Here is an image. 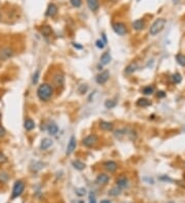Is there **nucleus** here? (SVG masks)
<instances>
[{
  "label": "nucleus",
  "mask_w": 185,
  "mask_h": 203,
  "mask_svg": "<svg viewBox=\"0 0 185 203\" xmlns=\"http://www.w3.org/2000/svg\"><path fill=\"white\" fill-rule=\"evenodd\" d=\"M87 2H88V7H90V9L92 11H98V8H99V0H87Z\"/></svg>",
  "instance_id": "18"
},
{
  "label": "nucleus",
  "mask_w": 185,
  "mask_h": 203,
  "mask_svg": "<svg viewBox=\"0 0 185 203\" xmlns=\"http://www.w3.org/2000/svg\"><path fill=\"white\" fill-rule=\"evenodd\" d=\"M136 70H137V65L133 63V64H130L129 66L126 67V69H124V73L126 74H132V73L135 72Z\"/></svg>",
  "instance_id": "25"
},
{
  "label": "nucleus",
  "mask_w": 185,
  "mask_h": 203,
  "mask_svg": "<svg viewBox=\"0 0 185 203\" xmlns=\"http://www.w3.org/2000/svg\"><path fill=\"white\" fill-rule=\"evenodd\" d=\"M88 85L87 84H81L80 86L78 87V92L80 93V95H84V93H85L88 91Z\"/></svg>",
  "instance_id": "29"
},
{
  "label": "nucleus",
  "mask_w": 185,
  "mask_h": 203,
  "mask_svg": "<svg viewBox=\"0 0 185 203\" xmlns=\"http://www.w3.org/2000/svg\"><path fill=\"white\" fill-rule=\"evenodd\" d=\"M108 79H109V71L107 70L98 74L97 77H96V81H97L98 84H105L108 81Z\"/></svg>",
  "instance_id": "6"
},
{
  "label": "nucleus",
  "mask_w": 185,
  "mask_h": 203,
  "mask_svg": "<svg viewBox=\"0 0 185 203\" xmlns=\"http://www.w3.org/2000/svg\"><path fill=\"white\" fill-rule=\"evenodd\" d=\"M57 12H58V7H57V5L54 4V3H50V4H49V6H47L45 15L46 17L53 18L57 15Z\"/></svg>",
  "instance_id": "10"
},
{
  "label": "nucleus",
  "mask_w": 185,
  "mask_h": 203,
  "mask_svg": "<svg viewBox=\"0 0 185 203\" xmlns=\"http://www.w3.org/2000/svg\"><path fill=\"white\" fill-rule=\"evenodd\" d=\"M167 24V21L165 20V19H157L153 24L151 25L150 29H149V34L151 35V36H156L158 33H161V32L164 30L165 26Z\"/></svg>",
  "instance_id": "2"
},
{
  "label": "nucleus",
  "mask_w": 185,
  "mask_h": 203,
  "mask_svg": "<svg viewBox=\"0 0 185 203\" xmlns=\"http://www.w3.org/2000/svg\"><path fill=\"white\" fill-rule=\"evenodd\" d=\"M137 106H139V107H141V108H145V107H148V106H150L151 105V102L149 101L148 99H146V98H141V99H139L138 101H137Z\"/></svg>",
  "instance_id": "16"
},
{
  "label": "nucleus",
  "mask_w": 185,
  "mask_h": 203,
  "mask_svg": "<svg viewBox=\"0 0 185 203\" xmlns=\"http://www.w3.org/2000/svg\"><path fill=\"white\" fill-rule=\"evenodd\" d=\"M110 1H115V0H110Z\"/></svg>",
  "instance_id": "41"
},
{
  "label": "nucleus",
  "mask_w": 185,
  "mask_h": 203,
  "mask_svg": "<svg viewBox=\"0 0 185 203\" xmlns=\"http://www.w3.org/2000/svg\"><path fill=\"white\" fill-rule=\"evenodd\" d=\"M40 32L44 37H49V36H50V34L53 33V30L49 26H43V27L41 28Z\"/></svg>",
  "instance_id": "22"
},
{
  "label": "nucleus",
  "mask_w": 185,
  "mask_h": 203,
  "mask_svg": "<svg viewBox=\"0 0 185 203\" xmlns=\"http://www.w3.org/2000/svg\"><path fill=\"white\" fill-rule=\"evenodd\" d=\"M72 165L75 169H77V170H84L85 168V164L84 162H81V161H79V160L73 161Z\"/></svg>",
  "instance_id": "23"
},
{
  "label": "nucleus",
  "mask_w": 185,
  "mask_h": 203,
  "mask_svg": "<svg viewBox=\"0 0 185 203\" xmlns=\"http://www.w3.org/2000/svg\"><path fill=\"white\" fill-rule=\"evenodd\" d=\"M100 127L103 130L111 131V130L113 129V123H111V122H108V121H100Z\"/></svg>",
  "instance_id": "17"
},
{
  "label": "nucleus",
  "mask_w": 185,
  "mask_h": 203,
  "mask_svg": "<svg viewBox=\"0 0 185 203\" xmlns=\"http://www.w3.org/2000/svg\"><path fill=\"white\" fill-rule=\"evenodd\" d=\"M157 96H158V98H164V96H166V93L164 91H158L157 92Z\"/></svg>",
  "instance_id": "38"
},
{
  "label": "nucleus",
  "mask_w": 185,
  "mask_h": 203,
  "mask_svg": "<svg viewBox=\"0 0 185 203\" xmlns=\"http://www.w3.org/2000/svg\"><path fill=\"white\" fill-rule=\"evenodd\" d=\"M116 184H117V186H118V188L123 189V188H126V187H127V180L126 176H120V178L117 179Z\"/></svg>",
  "instance_id": "19"
},
{
  "label": "nucleus",
  "mask_w": 185,
  "mask_h": 203,
  "mask_svg": "<svg viewBox=\"0 0 185 203\" xmlns=\"http://www.w3.org/2000/svg\"><path fill=\"white\" fill-rule=\"evenodd\" d=\"M47 131H49V134H52V135H56L57 133H58V131H59V127H58V125L55 124V123L49 124V126H47Z\"/></svg>",
  "instance_id": "21"
},
{
  "label": "nucleus",
  "mask_w": 185,
  "mask_h": 203,
  "mask_svg": "<svg viewBox=\"0 0 185 203\" xmlns=\"http://www.w3.org/2000/svg\"><path fill=\"white\" fill-rule=\"evenodd\" d=\"M176 61L181 67H185V56L183 53H177L176 54Z\"/></svg>",
  "instance_id": "24"
},
{
  "label": "nucleus",
  "mask_w": 185,
  "mask_h": 203,
  "mask_svg": "<svg viewBox=\"0 0 185 203\" xmlns=\"http://www.w3.org/2000/svg\"><path fill=\"white\" fill-rule=\"evenodd\" d=\"M24 126H25V129H26L27 131H30V130H32L35 127V123H34V121L32 120V119L28 118V119L25 120Z\"/></svg>",
  "instance_id": "20"
},
{
  "label": "nucleus",
  "mask_w": 185,
  "mask_h": 203,
  "mask_svg": "<svg viewBox=\"0 0 185 203\" xmlns=\"http://www.w3.org/2000/svg\"><path fill=\"white\" fill-rule=\"evenodd\" d=\"M100 203H111V202L109 200H106V199H105V200H102Z\"/></svg>",
  "instance_id": "40"
},
{
  "label": "nucleus",
  "mask_w": 185,
  "mask_h": 203,
  "mask_svg": "<svg viewBox=\"0 0 185 203\" xmlns=\"http://www.w3.org/2000/svg\"><path fill=\"white\" fill-rule=\"evenodd\" d=\"M53 83L56 87L60 88V87H62V86L64 85V83H65V78H64V76L62 75V74L58 73L53 77Z\"/></svg>",
  "instance_id": "8"
},
{
  "label": "nucleus",
  "mask_w": 185,
  "mask_h": 203,
  "mask_svg": "<svg viewBox=\"0 0 185 203\" xmlns=\"http://www.w3.org/2000/svg\"><path fill=\"white\" fill-rule=\"evenodd\" d=\"M113 30L116 34L120 35V36H123V35L127 34V26L123 24V23H116V24L113 25Z\"/></svg>",
  "instance_id": "7"
},
{
  "label": "nucleus",
  "mask_w": 185,
  "mask_h": 203,
  "mask_svg": "<svg viewBox=\"0 0 185 203\" xmlns=\"http://www.w3.org/2000/svg\"><path fill=\"white\" fill-rule=\"evenodd\" d=\"M25 190V183L23 180H17L14 185V188H12V194H11V198H18L19 196H21L23 194Z\"/></svg>",
  "instance_id": "3"
},
{
  "label": "nucleus",
  "mask_w": 185,
  "mask_h": 203,
  "mask_svg": "<svg viewBox=\"0 0 185 203\" xmlns=\"http://www.w3.org/2000/svg\"><path fill=\"white\" fill-rule=\"evenodd\" d=\"M76 194L79 195V196H84L85 194V189H84V188L77 189V190H76Z\"/></svg>",
  "instance_id": "35"
},
{
  "label": "nucleus",
  "mask_w": 185,
  "mask_h": 203,
  "mask_svg": "<svg viewBox=\"0 0 185 203\" xmlns=\"http://www.w3.org/2000/svg\"><path fill=\"white\" fill-rule=\"evenodd\" d=\"M14 54V50L11 47H3L0 49V61H6L11 59Z\"/></svg>",
  "instance_id": "5"
},
{
  "label": "nucleus",
  "mask_w": 185,
  "mask_h": 203,
  "mask_svg": "<svg viewBox=\"0 0 185 203\" xmlns=\"http://www.w3.org/2000/svg\"><path fill=\"white\" fill-rule=\"evenodd\" d=\"M73 46L76 47V48H78V49H81V48H82L81 45H78V43H73Z\"/></svg>",
  "instance_id": "39"
},
{
  "label": "nucleus",
  "mask_w": 185,
  "mask_h": 203,
  "mask_svg": "<svg viewBox=\"0 0 185 203\" xmlns=\"http://www.w3.org/2000/svg\"><path fill=\"white\" fill-rule=\"evenodd\" d=\"M184 167H185V162H184Z\"/></svg>",
  "instance_id": "43"
},
{
  "label": "nucleus",
  "mask_w": 185,
  "mask_h": 203,
  "mask_svg": "<svg viewBox=\"0 0 185 203\" xmlns=\"http://www.w3.org/2000/svg\"><path fill=\"white\" fill-rule=\"evenodd\" d=\"M5 133H6V131H5V128L3 127L2 125H0V138L4 137V135H5Z\"/></svg>",
  "instance_id": "37"
},
{
  "label": "nucleus",
  "mask_w": 185,
  "mask_h": 203,
  "mask_svg": "<svg viewBox=\"0 0 185 203\" xmlns=\"http://www.w3.org/2000/svg\"><path fill=\"white\" fill-rule=\"evenodd\" d=\"M133 28L137 31H141L145 28V22L144 20H136L133 23Z\"/></svg>",
  "instance_id": "13"
},
{
  "label": "nucleus",
  "mask_w": 185,
  "mask_h": 203,
  "mask_svg": "<svg viewBox=\"0 0 185 203\" xmlns=\"http://www.w3.org/2000/svg\"><path fill=\"white\" fill-rule=\"evenodd\" d=\"M38 78H39V71H36V73H35L34 76H33V80H32L33 84H36V83L38 82Z\"/></svg>",
  "instance_id": "32"
},
{
  "label": "nucleus",
  "mask_w": 185,
  "mask_h": 203,
  "mask_svg": "<svg viewBox=\"0 0 185 203\" xmlns=\"http://www.w3.org/2000/svg\"><path fill=\"white\" fill-rule=\"evenodd\" d=\"M110 195H112V196H117V195H119V189H117V188H114V189H112L110 191V193H109Z\"/></svg>",
  "instance_id": "34"
},
{
  "label": "nucleus",
  "mask_w": 185,
  "mask_h": 203,
  "mask_svg": "<svg viewBox=\"0 0 185 203\" xmlns=\"http://www.w3.org/2000/svg\"><path fill=\"white\" fill-rule=\"evenodd\" d=\"M116 106V102L112 101V99H107L106 102H105V107L107 109H112Z\"/></svg>",
  "instance_id": "27"
},
{
  "label": "nucleus",
  "mask_w": 185,
  "mask_h": 203,
  "mask_svg": "<svg viewBox=\"0 0 185 203\" xmlns=\"http://www.w3.org/2000/svg\"><path fill=\"white\" fill-rule=\"evenodd\" d=\"M172 79H173L174 83H176V84H178V83L181 82V80H182V77H181V75L179 73H175L173 76H172Z\"/></svg>",
  "instance_id": "28"
},
{
  "label": "nucleus",
  "mask_w": 185,
  "mask_h": 203,
  "mask_svg": "<svg viewBox=\"0 0 185 203\" xmlns=\"http://www.w3.org/2000/svg\"><path fill=\"white\" fill-rule=\"evenodd\" d=\"M99 142V138L96 134H90L88 135V137H85L84 140H82V144H84V146L88 147V148H92L96 146V145L98 144Z\"/></svg>",
  "instance_id": "4"
},
{
  "label": "nucleus",
  "mask_w": 185,
  "mask_h": 203,
  "mask_svg": "<svg viewBox=\"0 0 185 203\" xmlns=\"http://www.w3.org/2000/svg\"><path fill=\"white\" fill-rule=\"evenodd\" d=\"M75 148H76V138L74 137H71L68 142V145H67V148H66L67 155H71V154L74 152Z\"/></svg>",
  "instance_id": "9"
},
{
  "label": "nucleus",
  "mask_w": 185,
  "mask_h": 203,
  "mask_svg": "<svg viewBox=\"0 0 185 203\" xmlns=\"http://www.w3.org/2000/svg\"><path fill=\"white\" fill-rule=\"evenodd\" d=\"M70 3H71L72 6H74V7H79V6H81L82 1L81 0H70Z\"/></svg>",
  "instance_id": "30"
},
{
  "label": "nucleus",
  "mask_w": 185,
  "mask_h": 203,
  "mask_svg": "<svg viewBox=\"0 0 185 203\" xmlns=\"http://www.w3.org/2000/svg\"><path fill=\"white\" fill-rule=\"evenodd\" d=\"M7 161V157H6L2 152H0V164H4Z\"/></svg>",
  "instance_id": "31"
},
{
  "label": "nucleus",
  "mask_w": 185,
  "mask_h": 203,
  "mask_svg": "<svg viewBox=\"0 0 185 203\" xmlns=\"http://www.w3.org/2000/svg\"><path fill=\"white\" fill-rule=\"evenodd\" d=\"M100 62L102 65H108L110 62H111V56L110 53H108V51H106V53H104L101 56V59H100Z\"/></svg>",
  "instance_id": "14"
},
{
  "label": "nucleus",
  "mask_w": 185,
  "mask_h": 203,
  "mask_svg": "<svg viewBox=\"0 0 185 203\" xmlns=\"http://www.w3.org/2000/svg\"><path fill=\"white\" fill-rule=\"evenodd\" d=\"M53 146V141L50 140V138H43L42 141H41V145H40V148L42 150H47L49 149L50 147Z\"/></svg>",
  "instance_id": "15"
},
{
  "label": "nucleus",
  "mask_w": 185,
  "mask_h": 203,
  "mask_svg": "<svg viewBox=\"0 0 185 203\" xmlns=\"http://www.w3.org/2000/svg\"><path fill=\"white\" fill-rule=\"evenodd\" d=\"M153 91H154V87L152 85L145 86V87L143 88V90H142L143 95H150L153 93Z\"/></svg>",
  "instance_id": "26"
},
{
  "label": "nucleus",
  "mask_w": 185,
  "mask_h": 203,
  "mask_svg": "<svg viewBox=\"0 0 185 203\" xmlns=\"http://www.w3.org/2000/svg\"><path fill=\"white\" fill-rule=\"evenodd\" d=\"M96 45H97L98 48H101V49H102V48H104V46H105V42L99 39V40L96 41Z\"/></svg>",
  "instance_id": "33"
},
{
  "label": "nucleus",
  "mask_w": 185,
  "mask_h": 203,
  "mask_svg": "<svg viewBox=\"0 0 185 203\" xmlns=\"http://www.w3.org/2000/svg\"><path fill=\"white\" fill-rule=\"evenodd\" d=\"M108 182H109V176L105 175V173H101L96 179V183L98 185H106Z\"/></svg>",
  "instance_id": "12"
},
{
  "label": "nucleus",
  "mask_w": 185,
  "mask_h": 203,
  "mask_svg": "<svg viewBox=\"0 0 185 203\" xmlns=\"http://www.w3.org/2000/svg\"><path fill=\"white\" fill-rule=\"evenodd\" d=\"M104 168L109 172H114L117 169V163L114 161H107L104 163Z\"/></svg>",
  "instance_id": "11"
},
{
  "label": "nucleus",
  "mask_w": 185,
  "mask_h": 203,
  "mask_svg": "<svg viewBox=\"0 0 185 203\" xmlns=\"http://www.w3.org/2000/svg\"><path fill=\"white\" fill-rule=\"evenodd\" d=\"M169 203H174V202H169Z\"/></svg>",
  "instance_id": "42"
},
{
  "label": "nucleus",
  "mask_w": 185,
  "mask_h": 203,
  "mask_svg": "<svg viewBox=\"0 0 185 203\" xmlns=\"http://www.w3.org/2000/svg\"><path fill=\"white\" fill-rule=\"evenodd\" d=\"M88 200H90V203H97V200H96V197L92 193H90V197H88Z\"/></svg>",
  "instance_id": "36"
},
{
  "label": "nucleus",
  "mask_w": 185,
  "mask_h": 203,
  "mask_svg": "<svg viewBox=\"0 0 185 203\" xmlns=\"http://www.w3.org/2000/svg\"><path fill=\"white\" fill-rule=\"evenodd\" d=\"M37 96L41 102H47L53 96V87L49 83H42L37 88Z\"/></svg>",
  "instance_id": "1"
}]
</instances>
